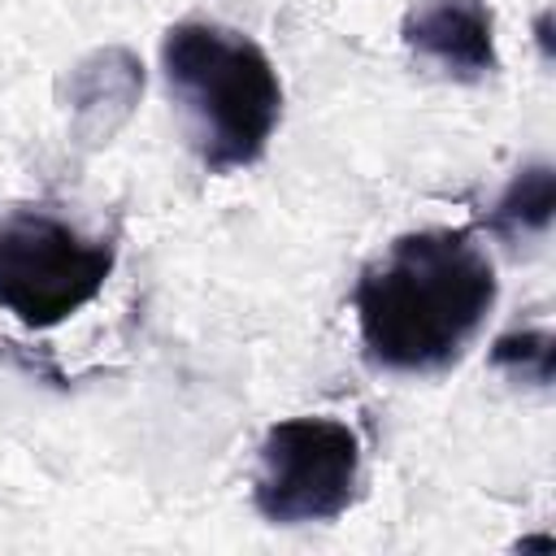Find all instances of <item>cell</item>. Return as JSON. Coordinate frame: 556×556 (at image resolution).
<instances>
[{
  "label": "cell",
  "instance_id": "obj_1",
  "mask_svg": "<svg viewBox=\"0 0 556 556\" xmlns=\"http://www.w3.org/2000/svg\"><path fill=\"white\" fill-rule=\"evenodd\" d=\"M495 291V265L469 230L400 235L352 291L365 356L391 374H439L465 356Z\"/></svg>",
  "mask_w": 556,
  "mask_h": 556
},
{
  "label": "cell",
  "instance_id": "obj_2",
  "mask_svg": "<svg viewBox=\"0 0 556 556\" xmlns=\"http://www.w3.org/2000/svg\"><path fill=\"white\" fill-rule=\"evenodd\" d=\"M161 70L208 174L261 161L282 117V83L256 39L217 22H178L161 39Z\"/></svg>",
  "mask_w": 556,
  "mask_h": 556
},
{
  "label": "cell",
  "instance_id": "obj_3",
  "mask_svg": "<svg viewBox=\"0 0 556 556\" xmlns=\"http://www.w3.org/2000/svg\"><path fill=\"white\" fill-rule=\"evenodd\" d=\"M113 261L109 239H87L48 213H13L0 222V308L48 330L100 295Z\"/></svg>",
  "mask_w": 556,
  "mask_h": 556
},
{
  "label": "cell",
  "instance_id": "obj_4",
  "mask_svg": "<svg viewBox=\"0 0 556 556\" xmlns=\"http://www.w3.org/2000/svg\"><path fill=\"white\" fill-rule=\"evenodd\" d=\"M361 439L334 417H287L265 430L256 465V513L274 526L334 521L356 500Z\"/></svg>",
  "mask_w": 556,
  "mask_h": 556
},
{
  "label": "cell",
  "instance_id": "obj_5",
  "mask_svg": "<svg viewBox=\"0 0 556 556\" xmlns=\"http://www.w3.org/2000/svg\"><path fill=\"white\" fill-rule=\"evenodd\" d=\"M404 43L460 83H478L500 70L495 17L486 0H421L404 17Z\"/></svg>",
  "mask_w": 556,
  "mask_h": 556
},
{
  "label": "cell",
  "instance_id": "obj_6",
  "mask_svg": "<svg viewBox=\"0 0 556 556\" xmlns=\"http://www.w3.org/2000/svg\"><path fill=\"white\" fill-rule=\"evenodd\" d=\"M143 91V65L126 48H100L70 74V113L74 130L87 143H104L135 109Z\"/></svg>",
  "mask_w": 556,
  "mask_h": 556
},
{
  "label": "cell",
  "instance_id": "obj_7",
  "mask_svg": "<svg viewBox=\"0 0 556 556\" xmlns=\"http://www.w3.org/2000/svg\"><path fill=\"white\" fill-rule=\"evenodd\" d=\"M556 213V174L547 161H534L508 178L500 200L486 213V226L500 239H521V235H543Z\"/></svg>",
  "mask_w": 556,
  "mask_h": 556
},
{
  "label": "cell",
  "instance_id": "obj_8",
  "mask_svg": "<svg viewBox=\"0 0 556 556\" xmlns=\"http://www.w3.org/2000/svg\"><path fill=\"white\" fill-rule=\"evenodd\" d=\"M491 365L504 369L513 382L547 387L556 374V348L547 330H508L491 343Z\"/></svg>",
  "mask_w": 556,
  "mask_h": 556
},
{
  "label": "cell",
  "instance_id": "obj_9",
  "mask_svg": "<svg viewBox=\"0 0 556 556\" xmlns=\"http://www.w3.org/2000/svg\"><path fill=\"white\" fill-rule=\"evenodd\" d=\"M547 22H552V13H539V43H543V52L552 56V35H547Z\"/></svg>",
  "mask_w": 556,
  "mask_h": 556
}]
</instances>
